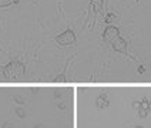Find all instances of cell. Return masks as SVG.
<instances>
[{
    "instance_id": "cell-1",
    "label": "cell",
    "mask_w": 151,
    "mask_h": 128,
    "mask_svg": "<svg viewBox=\"0 0 151 128\" xmlns=\"http://www.w3.org/2000/svg\"><path fill=\"white\" fill-rule=\"evenodd\" d=\"M26 73V67L20 61H11L3 68V76L6 80H16Z\"/></svg>"
},
{
    "instance_id": "cell-2",
    "label": "cell",
    "mask_w": 151,
    "mask_h": 128,
    "mask_svg": "<svg viewBox=\"0 0 151 128\" xmlns=\"http://www.w3.org/2000/svg\"><path fill=\"white\" fill-rule=\"evenodd\" d=\"M56 42L59 43L60 46H71L76 43V34L73 33V30H66L61 34H59L56 37Z\"/></svg>"
},
{
    "instance_id": "cell-3",
    "label": "cell",
    "mask_w": 151,
    "mask_h": 128,
    "mask_svg": "<svg viewBox=\"0 0 151 128\" xmlns=\"http://www.w3.org/2000/svg\"><path fill=\"white\" fill-rule=\"evenodd\" d=\"M118 36H120V30H118V27H115V26H107V29L104 30L103 39H104V42L111 43L114 39H117Z\"/></svg>"
},
{
    "instance_id": "cell-4",
    "label": "cell",
    "mask_w": 151,
    "mask_h": 128,
    "mask_svg": "<svg viewBox=\"0 0 151 128\" xmlns=\"http://www.w3.org/2000/svg\"><path fill=\"white\" fill-rule=\"evenodd\" d=\"M111 46H113V48L115 50V51L123 53V54H127V43H125L124 39H121L120 36L111 42Z\"/></svg>"
},
{
    "instance_id": "cell-5",
    "label": "cell",
    "mask_w": 151,
    "mask_h": 128,
    "mask_svg": "<svg viewBox=\"0 0 151 128\" xmlns=\"http://www.w3.org/2000/svg\"><path fill=\"white\" fill-rule=\"evenodd\" d=\"M96 104H97V107H98V108H107V107L110 105V100H109L107 94L100 95V97L96 100Z\"/></svg>"
},
{
    "instance_id": "cell-6",
    "label": "cell",
    "mask_w": 151,
    "mask_h": 128,
    "mask_svg": "<svg viewBox=\"0 0 151 128\" xmlns=\"http://www.w3.org/2000/svg\"><path fill=\"white\" fill-rule=\"evenodd\" d=\"M16 114H17L20 118H24V117H26V111H24L23 108H17V110H16Z\"/></svg>"
},
{
    "instance_id": "cell-7",
    "label": "cell",
    "mask_w": 151,
    "mask_h": 128,
    "mask_svg": "<svg viewBox=\"0 0 151 128\" xmlns=\"http://www.w3.org/2000/svg\"><path fill=\"white\" fill-rule=\"evenodd\" d=\"M138 113H140V117H141V118H144V117H147V113H148V110L140 108V110H138Z\"/></svg>"
},
{
    "instance_id": "cell-8",
    "label": "cell",
    "mask_w": 151,
    "mask_h": 128,
    "mask_svg": "<svg viewBox=\"0 0 151 128\" xmlns=\"http://www.w3.org/2000/svg\"><path fill=\"white\" fill-rule=\"evenodd\" d=\"M11 3V0H0V7H6Z\"/></svg>"
},
{
    "instance_id": "cell-9",
    "label": "cell",
    "mask_w": 151,
    "mask_h": 128,
    "mask_svg": "<svg viewBox=\"0 0 151 128\" xmlns=\"http://www.w3.org/2000/svg\"><path fill=\"white\" fill-rule=\"evenodd\" d=\"M93 4L96 6L97 10H100V7H101V0H93Z\"/></svg>"
},
{
    "instance_id": "cell-10",
    "label": "cell",
    "mask_w": 151,
    "mask_h": 128,
    "mask_svg": "<svg viewBox=\"0 0 151 128\" xmlns=\"http://www.w3.org/2000/svg\"><path fill=\"white\" fill-rule=\"evenodd\" d=\"M64 80H66V74H60L59 77H56L54 81H64Z\"/></svg>"
},
{
    "instance_id": "cell-11",
    "label": "cell",
    "mask_w": 151,
    "mask_h": 128,
    "mask_svg": "<svg viewBox=\"0 0 151 128\" xmlns=\"http://www.w3.org/2000/svg\"><path fill=\"white\" fill-rule=\"evenodd\" d=\"M13 100H14V101H17L19 104H23V103H24V100H23L22 97H17V95H14V97H13Z\"/></svg>"
},
{
    "instance_id": "cell-12",
    "label": "cell",
    "mask_w": 151,
    "mask_h": 128,
    "mask_svg": "<svg viewBox=\"0 0 151 128\" xmlns=\"http://www.w3.org/2000/svg\"><path fill=\"white\" fill-rule=\"evenodd\" d=\"M133 107L137 108V110H140V108H141V101H135V103L133 104Z\"/></svg>"
},
{
    "instance_id": "cell-13",
    "label": "cell",
    "mask_w": 151,
    "mask_h": 128,
    "mask_svg": "<svg viewBox=\"0 0 151 128\" xmlns=\"http://www.w3.org/2000/svg\"><path fill=\"white\" fill-rule=\"evenodd\" d=\"M3 128H13V124H11V123H4V124H3Z\"/></svg>"
},
{
    "instance_id": "cell-14",
    "label": "cell",
    "mask_w": 151,
    "mask_h": 128,
    "mask_svg": "<svg viewBox=\"0 0 151 128\" xmlns=\"http://www.w3.org/2000/svg\"><path fill=\"white\" fill-rule=\"evenodd\" d=\"M111 20H114V16H109V17H107V23H110Z\"/></svg>"
},
{
    "instance_id": "cell-15",
    "label": "cell",
    "mask_w": 151,
    "mask_h": 128,
    "mask_svg": "<svg viewBox=\"0 0 151 128\" xmlns=\"http://www.w3.org/2000/svg\"><path fill=\"white\" fill-rule=\"evenodd\" d=\"M34 128H46V127H44V125H41V124H37Z\"/></svg>"
},
{
    "instance_id": "cell-16",
    "label": "cell",
    "mask_w": 151,
    "mask_h": 128,
    "mask_svg": "<svg viewBox=\"0 0 151 128\" xmlns=\"http://www.w3.org/2000/svg\"><path fill=\"white\" fill-rule=\"evenodd\" d=\"M19 1L20 0H11V3H14V4H19Z\"/></svg>"
},
{
    "instance_id": "cell-17",
    "label": "cell",
    "mask_w": 151,
    "mask_h": 128,
    "mask_svg": "<svg viewBox=\"0 0 151 128\" xmlns=\"http://www.w3.org/2000/svg\"><path fill=\"white\" fill-rule=\"evenodd\" d=\"M148 110H151V103H148Z\"/></svg>"
},
{
    "instance_id": "cell-18",
    "label": "cell",
    "mask_w": 151,
    "mask_h": 128,
    "mask_svg": "<svg viewBox=\"0 0 151 128\" xmlns=\"http://www.w3.org/2000/svg\"><path fill=\"white\" fill-rule=\"evenodd\" d=\"M134 128H143V127L141 125H137V127H134Z\"/></svg>"
}]
</instances>
